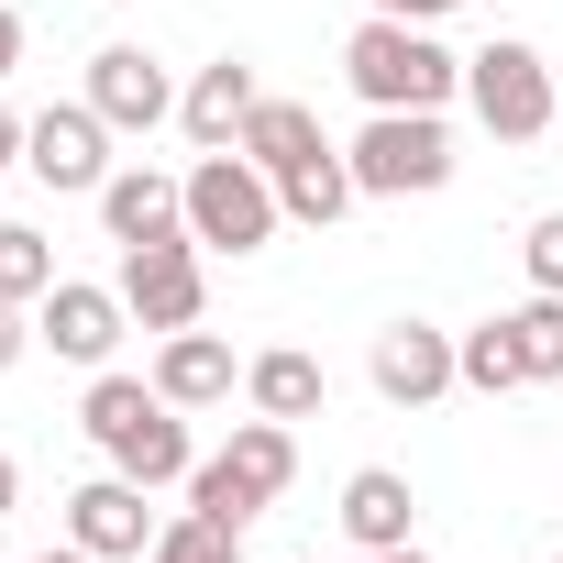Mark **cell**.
Segmentation results:
<instances>
[{"label": "cell", "mask_w": 563, "mask_h": 563, "mask_svg": "<svg viewBox=\"0 0 563 563\" xmlns=\"http://www.w3.org/2000/svg\"><path fill=\"white\" fill-rule=\"evenodd\" d=\"M78 431L100 442V464L111 475H133V486H188V464H199V442H188V409L155 387V376H89V398H78Z\"/></svg>", "instance_id": "1"}, {"label": "cell", "mask_w": 563, "mask_h": 563, "mask_svg": "<svg viewBox=\"0 0 563 563\" xmlns=\"http://www.w3.org/2000/svg\"><path fill=\"white\" fill-rule=\"evenodd\" d=\"M343 78H354L365 111H442V100L464 89V56H453L431 23H387V12H365L354 45H343Z\"/></svg>", "instance_id": "2"}, {"label": "cell", "mask_w": 563, "mask_h": 563, "mask_svg": "<svg viewBox=\"0 0 563 563\" xmlns=\"http://www.w3.org/2000/svg\"><path fill=\"white\" fill-rule=\"evenodd\" d=\"M288 475H299V420H265V409H254L221 453L188 464V508L221 519V530H254L276 497H288Z\"/></svg>", "instance_id": "3"}, {"label": "cell", "mask_w": 563, "mask_h": 563, "mask_svg": "<svg viewBox=\"0 0 563 563\" xmlns=\"http://www.w3.org/2000/svg\"><path fill=\"white\" fill-rule=\"evenodd\" d=\"M276 221H288V210H276V177L243 144H221V155L188 166V232H199V254H265Z\"/></svg>", "instance_id": "4"}, {"label": "cell", "mask_w": 563, "mask_h": 563, "mask_svg": "<svg viewBox=\"0 0 563 563\" xmlns=\"http://www.w3.org/2000/svg\"><path fill=\"white\" fill-rule=\"evenodd\" d=\"M343 166L365 199H431V188H453V133H442V111H365Z\"/></svg>", "instance_id": "5"}, {"label": "cell", "mask_w": 563, "mask_h": 563, "mask_svg": "<svg viewBox=\"0 0 563 563\" xmlns=\"http://www.w3.org/2000/svg\"><path fill=\"white\" fill-rule=\"evenodd\" d=\"M464 100H475V122H486L497 144H541V133H552V100H563V78L541 67V45L497 34L486 56H464Z\"/></svg>", "instance_id": "6"}, {"label": "cell", "mask_w": 563, "mask_h": 563, "mask_svg": "<svg viewBox=\"0 0 563 563\" xmlns=\"http://www.w3.org/2000/svg\"><path fill=\"white\" fill-rule=\"evenodd\" d=\"M122 310L144 321V332H199V310H210V276H199V232L177 221V232H155V243H122Z\"/></svg>", "instance_id": "7"}, {"label": "cell", "mask_w": 563, "mask_h": 563, "mask_svg": "<svg viewBox=\"0 0 563 563\" xmlns=\"http://www.w3.org/2000/svg\"><path fill=\"white\" fill-rule=\"evenodd\" d=\"M23 177L56 188V199H100V188H111V122H100L89 100H45V111L23 122Z\"/></svg>", "instance_id": "8"}, {"label": "cell", "mask_w": 563, "mask_h": 563, "mask_svg": "<svg viewBox=\"0 0 563 563\" xmlns=\"http://www.w3.org/2000/svg\"><path fill=\"white\" fill-rule=\"evenodd\" d=\"M133 332V310H122V288H89V276H56V288L34 299V343L56 354V365H111V343Z\"/></svg>", "instance_id": "9"}, {"label": "cell", "mask_w": 563, "mask_h": 563, "mask_svg": "<svg viewBox=\"0 0 563 563\" xmlns=\"http://www.w3.org/2000/svg\"><path fill=\"white\" fill-rule=\"evenodd\" d=\"M144 497H155V486H133V475H111V464H100V475L67 497V541H78V552H100V563H144V552H155V530H166Z\"/></svg>", "instance_id": "10"}, {"label": "cell", "mask_w": 563, "mask_h": 563, "mask_svg": "<svg viewBox=\"0 0 563 563\" xmlns=\"http://www.w3.org/2000/svg\"><path fill=\"white\" fill-rule=\"evenodd\" d=\"M365 376H376V398H387V409H431V398H453V387H464L453 332H431V321H387V332H376V354H365Z\"/></svg>", "instance_id": "11"}, {"label": "cell", "mask_w": 563, "mask_h": 563, "mask_svg": "<svg viewBox=\"0 0 563 563\" xmlns=\"http://www.w3.org/2000/svg\"><path fill=\"white\" fill-rule=\"evenodd\" d=\"M111 133H155V122H177V78L144 56V45H100L89 56V89H78Z\"/></svg>", "instance_id": "12"}, {"label": "cell", "mask_w": 563, "mask_h": 563, "mask_svg": "<svg viewBox=\"0 0 563 563\" xmlns=\"http://www.w3.org/2000/svg\"><path fill=\"white\" fill-rule=\"evenodd\" d=\"M254 100H265V78H254L243 56H221V67H199V78L177 89V133H188L199 155H221V144H243Z\"/></svg>", "instance_id": "13"}, {"label": "cell", "mask_w": 563, "mask_h": 563, "mask_svg": "<svg viewBox=\"0 0 563 563\" xmlns=\"http://www.w3.org/2000/svg\"><path fill=\"white\" fill-rule=\"evenodd\" d=\"M332 519H343V541H354V552H398V541L420 530V486H409L398 464H354Z\"/></svg>", "instance_id": "14"}, {"label": "cell", "mask_w": 563, "mask_h": 563, "mask_svg": "<svg viewBox=\"0 0 563 563\" xmlns=\"http://www.w3.org/2000/svg\"><path fill=\"white\" fill-rule=\"evenodd\" d=\"M100 221H111V243H155V232H177V221H188V177L111 166V188H100Z\"/></svg>", "instance_id": "15"}, {"label": "cell", "mask_w": 563, "mask_h": 563, "mask_svg": "<svg viewBox=\"0 0 563 563\" xmlns=\"http://www.w3.org/2000/svg\"><path fill=\"white\" fill-rule=\"evenodd\" d=\"M155 387H166L177 409H221V398L243 387V365H232V343H221V332H166V354H155Z\"/></svg>", "instance_id": "16"}, {"label": "cell", "mask_w": 563, "mask_h": 563, "mask_svg": "<svg viewBox=\"0 0 563 563\" xmlns=\"http://www.w3.org/2000/svg\"><path fill=\"white\" fill-rule=\"evenodd\" d=\"M243 398H254L265 420H321V409H332V376H321V354L276 343V354H254V365H243Z\"/></svg>", "instance_id": "17"}, {"label": "cell", "mask_w": 563, "mask_h": 563, "mask_svg": "<svg viewBox=\"0 0 563 563\" xmlns=\"http://www.w3.org/2000/svg\"><path fill=\"white\" fill-rule=\"evenodd\" d=\"M243 155L265 166V177H288V166H310V155H332V133H321V111L310 100H254V122H243Z\"/></svg>", "instance_id": "18"}, {"label": "cell", "mask_w": 563, "mask_h": 563, "mask_svg": "<svg viewBox=\"0 0 563 563\" xmlns=\"http://www.w3.org/2000/svg\"><path fill=\"white\" fill-rule=\"evenodd\" d=\"M365 188H354V166H343V144L332 155H310V166H288V177H276V210H288V221H310V232H332L343 210H354Z\"/></svg>", "instance_id": "19"}, {"label": "cell", "mask_w": 563, "mask_h": 563, "mask_svg": "<svg viewBox=\"0 0 563 563\" xmlns=\"http://www.w3.org/2000/svg\"><path fill=\"white\" fill-rule=\"evenodd\" d=\"M453 365H464V387H475V398H508V387H530V365H519L508 321H475V332H453Z\"/></svg>", "instance_id": "20"}, {"label": "cell", "mask_w": 563, "mask_h": 563, "mask_svg": "<svg viewBox=\"0 0 563 563\" xmlns=\"http://www.w3.org/2000/svg\"><path fill=\"white\" fill-rule=\"evenodd\" d=\"M508 321V343H519V365H530V387H563V299H519V310H497Z\"/></svg>", "instance_id": "21"}, {"label": "cell", "mask_w": 563, "mask_h": 563, "mask_svg": "<svg viewBox=\"0 0 563 563\" xmlns=\"http://www.w3.org/2000/svg\"><path fill=\"white\" fill-rule=\"evenodd\" d=\"M45 288H56V243H45L34 221H0V299H23V310H34Z\"/></svg>", "instance_id": "22"}, {"label": "cell", "mask_w": 563, "mask_h": 563, "mask_svg": "<svg viewBox=\"0 0 563 563\" xmlns=\"http://www.w3.org/2000/svg\"><path fill=\"white\" fill-rule=\"evenodd\" d=\"M144 563H243V530H221V519H199V508H188V519H166V530H155V552H144Z\"/></svg>", "instance_id": "23"}, {"label": "cell", "mask_w": 563, "mask_h": 563, "mask_svg": "<svg viewBox=\"0 0 563 563\" xmlns=\"http://www.w3.org/2000/svg\"><path fill=\"white\" fill-rule=\"evenodd\" d=\"M519 276H530L541 299H563V210H541V221L519 232Z\"/></svg>", "instance_id": "24"}, {"label": "cell", "mask_w": 563, "mask_h": 563, "mask_svg": "<svg viewBox=\"0 0 563 563\" xmlns=\"http://www.w3.org/2000/svg\"><path fill=\"white\" fill-rule=\"evenodd\" d=\"M23 354H34V310H23V299H0V376H12Z\"/></svg>", "instance_id": "25"}, {"label": "cell", "mask_w": 563, "mask_h": 563, "mask_svg": "<svg viewBox=\"0 0 563 563\" xmlns=\"http://www.w3.org/2000/svg\"><path fill=\"white\" fill-rule=\"evenodd\" d=\"M365 12H387V23H442V12H464V0H365Z\"/></svg>", "instance_id": "26"}, {"label": "cell", "mask_w": 563, "mask_h": 563, "mask_svg": "<svg viewBox=\"0 0 563 563\" xmlns=\"http://www.w3.org/2000/svg\"><path fill=\"white\" fill-rule=\"evenodd\" d=\"M12 67H23V12L0 0V78H12Z\"/></svg>", "instance_id": "27"}, {"label": "cell", "mask_w": 563, "mask_h": 563, "mask_svg": "<svg viewBox=\"0 0 563 563\" xmlns=\"http://www.w3.org/2000/svg\"><path fill=\"white\" fill-rule=\"evenodd\" d=\"M23 122H34V111H0V177L23 166Z\"/></svg>", "instance_id": "28"}, {"label": "cell", "mask_w": 563, "mask_h": 563, "mask_svg": "<svg viewBox=\"0 0 563 563\" xmlns=\"http://www.w3.org/2000/svg\"><path fill=\"white\" fill-rule=\"evenodd\" d=\"M12 497H23V464H12V453H0V519H12Z\"/></svg>", "instance_id": "29"}, {"label": "cell", "mask_w": 563, "mask_h": 563, "mask_svg": "<svg viewBox=\"0 0 563 563\" xmlns=\"http://www.w3.org/2000/svg\"><path fill=\"white\" fill-rule=\"evenodd\" d=\"M354 563H431V552H420V541H398V552H354Z\"/></svg>", "instance_id": "30"}, {"label": "cell", "mask_w": 563, "mask_h": 563, "mask_svg": "<svg viewBox=\"0 0 563 563\" xmlns=\"http://www.w3.org/2000/svg\"><path fill=\"white\" fill-rule=\"evenodd\" d=\"M34 563H100V552H78V541H67V552H34Z\"/></svg>", "instance_id": "31"}, {"label": "cell", "mask_w": 563, "mask_h": 563, "mask_svg": "<svg viewBox=\"0 0 563 563\" xmlns=\"http://www.w3.org/2000/svg\"><path fill=\"white\" fill-rule=\"evenodd\" d=\"M552 133H563V100H552Z\"/></svg>", "instance_id": "32"}, {"label": "cell", "mask_w": 563, "mask_h": 563, "mask_svg": "<svg viewBox=\"0 0 563 563\" xmlns=\"http://www.w3.org/2000/svg\"><path fill=\"white\" fill-rule=\"evenodd\" d=\"M111 12H133V0H111Z\"/></svg>", "instance_id": "33"}, {"label": "cell", "mask_w": 563, "mask_h": 563, "mask_svg": "<svg viewBox=\"0 0 563 563\" xmlns=\"http://www.w3.org/2000/svg\"><path fill=\"white\" fill-rule=\"evenodd\" d=\"M552 563H563V552H552Z\"/></svg>", "instance_id": "34"}]
</instances>
